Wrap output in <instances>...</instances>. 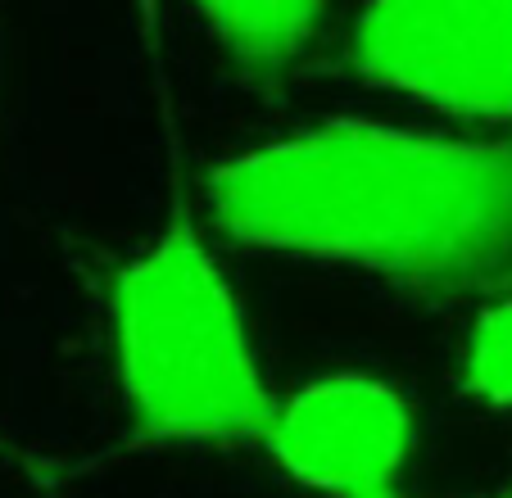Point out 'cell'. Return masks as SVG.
I'll return each instance as SVG.
<instances>
[{
  "label": "cell",
  "instance_id": "cell-2",
  "mask_svg": "<svg viewBox=\"0 0 512 498\" xmlns=\"http://www.w3.org/2000/svg\"><path fill=\"white\" fill-rule=\"evenodd\" d=\"M118 376L145 440L232 444L268 435L277 399L209 245L173 222L114 286Z\"/></svg>",
  "mask_w": 512,
  "mask_h": 498
},
{
  "label": "cell",
  "instance_id": "cell-3",
  "mask_svg": "<svg viewBox=\"0 0 512 498\" xmlns=\"http://www.w3.org/2000/svg\"><path fill=\"white\" fill-rule=\"evenodd\" d=\"M349 55L368 82L481 123H512V5H372Z\"/></svg>",
  "mask_w": 512,
  "mask_h": 498
},
{
  "label": "cell",
  "instance_id": "cell-6",
  "mask_svg": "<svg viewBox=\"0 0 512 498\" xmlns=\"http://www.w3.org/2000/svg\"><path fill=\"white\" fill-rule=\"evenodd\" d=\"M463 376L476 399L512 408V295L476 317L463 354Z\"/></svg>",
  "mask_w": 512,
  "mask_h": 498
},
{
  "label": "cell",
  "instance_id": "cell-7",
  "mask_svg": "<svg viewBox=\"0 0 512 498\" xmlns=\"http://www.w3.org/2000/svg\"><path fill=\"white\" fill-rule=\"evenodd\" d=\"M508 498H512V494H508Z\"/></svg>",
  "mask_w": 512,
  "mask_h": 498
},
{
  "label": "cell",
  "instance_id": "cell-5",
  "mask_svg": "<svg viewBox=\"0 0 512 498\" xmlns=\"http://www.w3.org/2000/svg\"><path fill=\"white\" fill-rule=\"evenodd\" d=\"M213 41L245 68V73H286L313 46L327 14L318 5H218L204 10Z\"/></svg>",
  "mask_w": 512,
  "mask_h": 498
},
{
  "label": "cell",
  "instance_id": "cell-4",
  "mask_svg": "<svg viewBox=\"0 0 512 498\" xmlns=\"http://www.w3.org/2000/svg\"><path fill=\"white\" fill-rule=\"evenodd\" d=\"M281 471L331 498H395L413 453V412L377 376H322L277 403L263 435Z\"/></svg>",
  "mask_w": 512,
  "mask_h": 498
},
{
  "label": "cell",
  "instance_id": "cell-1",
  "mask_svg": "<svg viewBox=\"0 0 512 498\" xmlns=\"http://www.w3.org/2000/svg\"><path fill=\"white\" fill-rule=\"evenodd\" d=\"M209 200L245 245L349 263L426 295L512 281V136L327 123L223 163Z\"/></svg>",
  "mask_w": 512,
  "mask_h": 498
}]
</instances>
